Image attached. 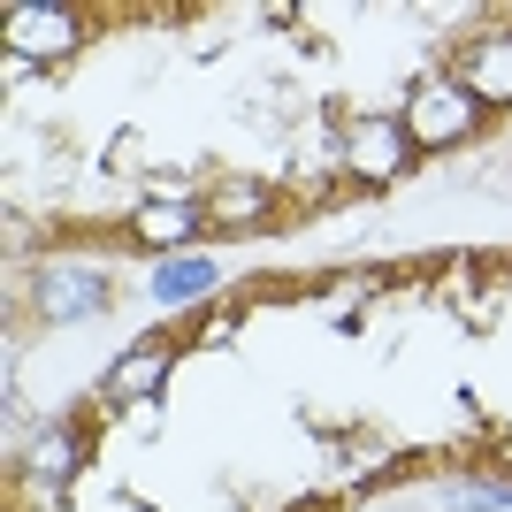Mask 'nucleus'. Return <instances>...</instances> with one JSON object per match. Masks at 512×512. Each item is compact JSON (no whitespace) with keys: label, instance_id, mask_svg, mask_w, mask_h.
<instances>
[{"label":"nucleus","instance_id":"1","mask_svg":"<svg viewBox=\"0 0 512 512\" xmlns=\"http://www.w3.org/2000/svg\"><path fill=\"white\" fill-rule=\"evenodd\" d=\"M474 115H482V100L459 85H421L406 100V138L413 146H451V138H467Z\"/></svg>","mask_w":512,"mask_h":512},{"label":"nucleus","instance_id":"2","mask_svg":"<svg viewBox=\"0 0 512 512\" xmlns=\"http://www.w3.org/2000/svg\"><path fill=\"white\" fill-rule=\"evenodd\" d=\"M406 123L398 115H360L352 123V138H344V161H352V176H367V184H390V176L406 169Z\"/></svg>","mask_w":512,"mask_h":512},{"label":"nucleus","instance_id":"3","mask_svg":"<svg viewBox=\"0 0 512 512\" xmlns=\"http://www.w3.org/2000/svg\"><path fill=\"white\" fill-rule=\"evenodd\" d=\"M459 92H474L482 107H505L512 100V31H490L459 54Z\"/></svg>","mask_w":512,"mask_h":512},{"label":"nucleus","instance_id":"4","mask_svg":"<svg viewBox=\"0 0 512 512\" xmlns=\"http://www.w3.org/2000/svg\"><path fill=\"white\" fill-rule=\"evenodd\" d=\"M107 306V283L92 268H46L39 276V321H92Z\"/></svg>","mask_w":512,"mask_h":512},{"label":"nucleus","instance_id":"5","mask_svg":"<svg viewBox=\"0 0 512 512\" xmlns=\"http://www.w3.org/2000/svg\"><path fill=\"white\" fill-rule=\"evenodd\" d=\"M8 46L46 62V54H69L77 46V16L69 8H8Z\"/></svg>","mask_w":512,"mask_h":512},{"label":"nucleus","instance_id":"6","mask_svg":"<svg viewBox=\"0 0 512 512\" xmlns=\"http://www.w3.org/2000/svg\"><path fill=\"white\" fill-rule=\"evenodd\" d=\"M161 383H169V344H130L123 360L107 367V398H115V406H138V398H153Z\"/></svg>","mask_w":512,"mask_h":512},{"label":"nucleus","instance_id":"7","mask_svg":"<svg viewBox=\"0 0 512 512\" xmlns=\"http://www.w3.org/2000/svg\"><path fill=\"white\" fill-rule=\"evenodd\" d=\"M214 283H222V268H214L207 253H176V260L153 268V299H161V306H184V299H207Z\"/></svg>","mask_w":512,"mask_h":512},{"label":"nucleus","instance_id":"8","mask_svg":"<svg viewBox=\"0 0 512 512\" xmlns=\"http://www.w3.org/2000/svg\"><path fill=\"white\" fill-rule=\"evenodd\" d=\"M138 237L146 245H169V253H184L199 237V207H184V199H146V214H138Z\"/></svg>","mask_w":512,"mask_h":512},{"label":"nucleus","instance_id":"9","mask_svg":"<svg viewBox=\"0 0 512 512\" xmlns=\"http://www.w3.org/2000/svg\"><path fill=\"white\" fill-rule=\"evenodd\" d=\"M31 467H39V482H62L77 467V428H46L39 444H31Z\"/></svg>","mask_w":512,"mask_h":512},{"label":"nucleus","instance_id":"10","mask_svg":"<svg viewBox=\"0 0 512 512\" xmlns=\"http://www.w3.org/2000/svg\"><path fill=\"white\" fill-rule=\"evenodd\" d=\"M451 505H512V490H497V482H459Z\"/></svg>","mask_w":512,"mask_h":512},{"label":"nucleus","instance_id":"11","mask_svg":"<svg viewBox=\"0 0 512 512\" xmlns=\"http://www.w3.org/2000/svg\"><path fill=\"white\" fill-rule=\"evenodd\" d=\"M260 199H268V192H260V184H230V192L214 199V207H230V214H253V207H260Z\"/></svg>","mask_w":512,"mask_h":512}]
</instances>
